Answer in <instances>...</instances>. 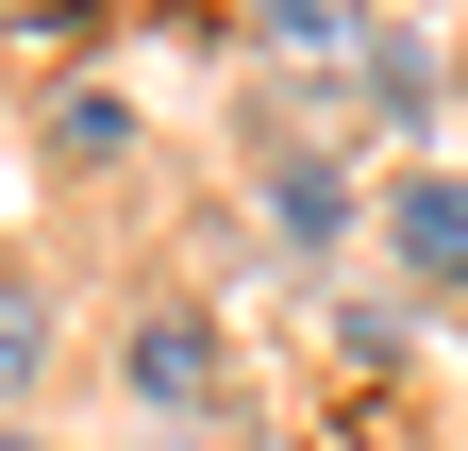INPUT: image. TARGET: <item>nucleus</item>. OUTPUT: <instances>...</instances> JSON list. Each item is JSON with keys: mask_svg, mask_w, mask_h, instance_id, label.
Listing matches in <instances>:
<instances>
[{"mask_svg": "<svg viewBox=\"0 0 468 451\" xmlns=\"http://www.w3.org/2000/svg\"><path fill=\"white\" fill-rule=\"evenodd\" d=\"M251 34L284 50V68H335V50H368L385 17H368V0H251Z\"/></svg>", "mask_w": 468, "mask_h": 451, "instance_id": "20e7f679", "label": "nucleus"}, {"mask_svg": "<svg viewBox=\"0 0 468 451\" xmlns=\"http://www.w3.org/2000/svg\"><path fill=\"white\" fill-rule=\"evenodd\" d=\"M50 368V285L34 267H0V435H17V384Z\"/></svg>", "mask_w": 468, "mask_h": 451, "instance_id": "39448f33", "label": "nucleus"}, {"mask_svg": "<svg viewBox=\"0 0 468 451\" xmlns=\"http://www.w3.org/2000/svg\"><path fill=\"white\" fill-rule=\"evenodd\" d=\"M368 84L401 100V118H419V100H435V50H419V34H368Z\"/></svg>", "mask_w": 468, "mask_h": 451, "instance_id": "0eeeda50", "label": "nucleus"}, {"mask_svg": "<svg viewBox=\"0 0 468 451\" xmlns=\"http://www.w3.org/2000/svg\"><path fill=\"white\" fill-rule=\"evenodd\" d=\"M117 384H134V418H151V435H201V418L234 402V384H218V334H201L185 301H167V318H134V334H117Z\"/></svg>", "mask_w": 468, "mask_h": 451, "instance_id": "f257e3e1", "label": "nucleus"}, {"mask_svg": "<svg viewBox=\"0 0 468 451\" xmlns=\"http://www.w3.org/2000/svg\"><path fill=\"white\" fill-rule=\"evenodd\" d=\"M0 451H68V435H0Z\"/></svg>", "mask_w": 468, "mask_h": 451, "instance_id": "1a4fd4ad", "label": "nucleus"}, {"mask_svg": "<svg viewBox=\"0 0 468 451\" xmlns=\"http://www.w3.org/2000/svg\"><path fill=\"white\" fill-rule=\"evenodd\" d=\"M0 17H84V0H0Z\"/></svg>", "mask_w": 468, "mask_h": 451, "instance_id": "6e6552de", "label": "nucleus"}, {"mask_svg": "<svg viewBox=\"0 0 468 451\" xmlns=\"http://www.w3.org/2000/svg\"><path fill=\"white\" fill-rule=\"evenodd\" d=\"M50 151H68V167H117V151H134V118L84 84V100H50Z\"/></svg>", "mask_w": 468, "mask_h": 451, "instance_id": "423d86ee", "label": "nucleus"}, {"mask_svg": "<svg viewBox=\"0 0 468 451\" xmlns=\"http://www.w3.org/2000/svg\"><path fill=\"white\" fill-rule=\"evenodd\" d=\"M385 251H401V285L468 301V167H435V184H401V201H385Z\"/></svg>", "mask_w": 468, "mask_h": 451, "instance_id": "f03ea898", "label": "nucleus"}, {"mask_svg": "<svg viewBox=\"0 0 468 451\" xmlns=\"http://www.w3.org/2000/svg\"><path fill=\"white\" fill-rule=\"evenodd\" d=\"M151 451H218V435H151Z\"/></svg>", "mask_w": 468, "mask_h": 451, "instance_id": "9d476101", "label": "nucleus"}, {"mask_svg": "<svg viewBox=\"0 0 468 451\" xmlns=\"http://www.w3.org/2000/svg\"><path fill=\"white\" fill-rule=\"evenodd\" d=\"M335 217H351L335 151H268V235H284V251H335Z\"/></svg>", "mask_w": 468, "mask_h": 451, "instance_id": "7ed1b4c3", "label": "nucleus"}]
</instances>
